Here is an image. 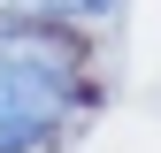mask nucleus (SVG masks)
I'll list each match as a JSON object with an SVG mask.
<instances>
[{"instance_id":"obj_1","label":"nucleus","mask_w":161,"mask_h":153,"mask_svg":"<svg viewBox=\"0 0 161 153\" xmlns=\"http://www.w3.org/2000/svg\"><path fill=\"white\" fill-rule=\"evenodd\" d=\"M46 138H54V123H46V115L0 107V153H31V145H46Z\"/></svg>"},{"instance_id":"obj_2","label":"nucleus","mask_w":161,"mask_h":153,"mask_svg":"<svg viewBox=\"0 0 161 153\" xmlns=\"http://www.w3.org/2000/svg\"><path fill=\"white\" fill-rule=\"evenodd\" d=\"M54 8H69V15H108L115 0H54Z\"/></svg>"}]
</instances>
